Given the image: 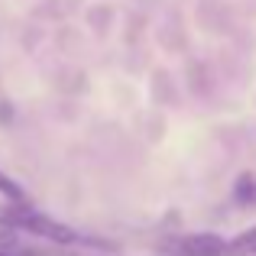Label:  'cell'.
<instances>
[{
	"instance_id": "1",
	"label": "cell",
	"mask_w": 256,
	"mask_h": 256,
	"mask_svg": "<svg viewBox=\"0 0 256 256\" xmlns=\"http://www.w3.org/2000/svg\"><path fill=\"white\" fill-rule=\"evenodd\" d=\"M13 224L23 227V230H30V234H36V237L52 240V244H58V246H72V244H94V246H104V250H114V244H100V240H84L82 234H75L72 227L58 224V220H52V218H42V214H32V211L16 214V218H13Z\"/></svg>"
},
{
	"instance_id": "2",
	"label": "cell",
	"mask_w": 256,
	"mask_h": 256,
	"mask_svg": "<svg viewBox=\"0 0 256 256\" xmlns=\"http://www.w3.org/2000/svg\"><path fill=\"white\" fill-rule=\"evenodd\" d=\"M169 256H224L227 240L218 234H185V237H172L162 244Z\"/></svg>"
},
{
	"instance_id": "3",
	"label": "cell",
	"mask_w": 256,
	"mask_h": 256,
	"mask_svg": "<svg viewBox=\"0 0 256 256\" xmlns=\"http://www.w3.org/2000/svg\"><path fill=\"white\" fill-rule=\"evenodd\" d=\"M234 201L244 208H256V175H240L237 185H234Z\"/></svg>"
},
{
	"instance_id": "4",
	"label": "cell",
	"mask_w": 256,
	"mask_h": 256,
	"mask_svg": "<svg viewBox=\"0 0 256 256\" xmlns=\"http://www.w3.org/2000/svg\"><path fill=\"white\" fill-rule=\"evenodd\" d=\"M224 256H256V227H253V230L237 234V237L227 244Z\"/></svg>"
},
{
	"instance_id": "5",
	"label": "cell",
	"mask_w": 256,
	"mask_h": 256,
	"mask_svg": "<svg viewBox=\"0 0 256 256\" xmlns=\"http://www.w3.org/2000/svg\"><path fill=\"white\" fill-rule=\"evenodd\" d=\"M0 194H4L6 201H13V204H23V208H30V198H26V192L16 185L13 178H6L4 172H0Z\"/></svg>"
},
{
	"instance_id": "6",
	"label": "cell",
	"mask_w": 256,
	"mask_h": 256,
	"mask_svg": "<svg viewBox=\"0 0 256 256\" xmlns=\"http://www.w3.org/2000/svg\"><path fill=\"white\" fill-rule=\"evenodd\" d=\"M0 256H6V253H0Z\"/></svg>"
}]
</instances>
